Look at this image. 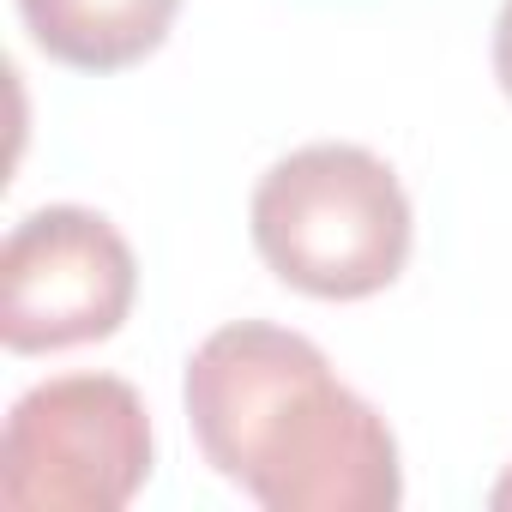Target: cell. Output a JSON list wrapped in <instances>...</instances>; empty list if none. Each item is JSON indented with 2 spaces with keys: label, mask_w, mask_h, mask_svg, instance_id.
<instances>
[{
  "label": "cell",
  "mask_w": 512,
  "mask_h": 512,
  "mask_svg": "<svg viewBox=\"0 0 512 512\" xmlns=\"http://www.w3.org/2000/svg\"><path fill=\"white\" fill-rule=\"evenodd\" d=\"M145 398L115 374H61L31 386L0 434L7 512H121L151 482Z\"/></svg>",
  "instance_id": "3957f363"
},
{
  "label": "cell",
  "mask_w": 512,
  "mask_h": 512,
  "mask_svg": "<svg viewBox=\"0 0 512 512\" xmlns=\"http://www.w3.org/2000/svg\"><path fill=\"white\" fill-rule=\"evenodd\" d=\"M247 229L278 284L314 302H362L410 260V193L368 145H302L278 157L247 205Z\"/></svg>",
  "instance_id": "7a4b0ae2"
},
{
  "label": "cell",
  "mask_w": 512,
  "mask_h": 512,
  "mask_svg": "<svg viewBox=\"0 0 512 512\" xmlns=\"http://www.w3.org/2000/svg\"><path fill=\"white\" fill-rule=\"evenodd\" d=\"M181 13V0H19L31 43L79 73H121L145 61Z\"/></svg>",
  "instance_id": "5b68a950"
},
{
  "label": "cell",
  "mask_w": 512,
  "mask_h": 512,
  "mask_svg": "<svg viewBox=\"0 0 512 512\" xmlns=\"http://www.w3.org/2000/svg\"><path fill=\"white\" fill-rule=\"evenodd\" d=\"M494 79H500V91L512 103V0L500 7V19H494Z\"/></svg>",
  "instance_id": "8992f818"
},
{
  "label": "cell",
  "mask_w": 512,
  "mask_h": 512,
  "mask_svg": "<svg viewBox=\"0 0 512 512\" xmlns=\"http://www.w3.org/2000/svg\"><path fill=\"white\" fill-rule=\"evenodd\" d=\"M139 296L127 235L85 205H43L0 247V344L13 356L115 338Z\"/></svg>",
  "instance_id": "277c9868"
},
{
  "label": "cell",
  "mask_w": 512,
  "mask_h": 512,
  "mask_svg": "<svg viewBox=\"0 0 512 512\" xmlns=\"http://www.w3.org/2000/svg\"><path fill=\"white\" fill-rule=\"evenodd\" d=\"M488 500H494V506H500V512H506V506H512V470H506V476H500V482H494V494H488Z\"/></svg>",
  "instance_id": "52a82bcc"
},
{
  "label": "cell",
  "mask_w": 512,
  "mask_h": 512,
  "mask_svg": "<svg viewBox=\"0 0 512 512\" xmlns=\"http://www.w3.org/2000/svg\"><path fill=\"white\" fill-rule=\"evenodd\" d=\"M181 398L205 464L266 512H392L404 500L386 416L290 326H217L187 356Z\"/></svg>",
  "instance_id": "6da1fadb"
}]
</instances>
